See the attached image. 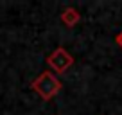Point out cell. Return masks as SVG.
I'll return each mask as SVG.
<instances>
[{
	"label": "cell",
	"instance_id": "cell-1",
	"mask_svg": "<svg viewBox=\"0 0 122 115\" xmlns=\"http://www.w3.org/2000/svg\"><path fill=\"white\" fill-rule=\"evenodd\" d=\"M30 88H32L40 97H41V101H50V99H54V97L59 94L61 81L54 76V72L45 70V72H41L38 77L32 79Z\"/></svg>",
	"mask_w": 122,
	"mask_h": 115
},
{
	"label": "cell",
	"instance_id": "cell-2",
	"mask_svg": "<svg viewBox=\"0 0 122 115\" xmlns=\"http://www.w3.org/2000/svg\"><path fill=\"white\" fill-rule=\"evenodd\" d=\"M47 65L52 72L63 74L74 65V56L65 49V47H56L47 58Z\"/></svg>",
	"mask_w": 122,
	"mask_h": 115
},
{
	"label": "cell",
	"instance_id": "cell-3",
	"mask_svg": "<svg viewBox=\"0 0 122 115\" xmlns=\"http://www.w3.org/2000/svg\"><path fill=\"white\" fill-rule=\"evenodd\" d=\"M61 22H63V25H66L68 29H72V27H76L77 23H79L81 20V15L79 11H77L76 7H72V5H68V7H65L63 11H61Z\"/></svg>",
	"mask_w": 122,
	"mask_h": 115
},
{
	"label": "cell",
	"instance_id": "cell-4",
	"mask_svg": "<svg viewBox=\"0 0 122 115\" xmlns=\"http://www.w3.org/2000/svg\"><path fill=\"white\" fill-rule=\"evenodd\" d=\"M115 43H117V45H118V49L122 50V31L118 32L117 36H115Z\"/></svg>",
	"mask_w": 122,
	"mask_h": 115
}]
</instances>
